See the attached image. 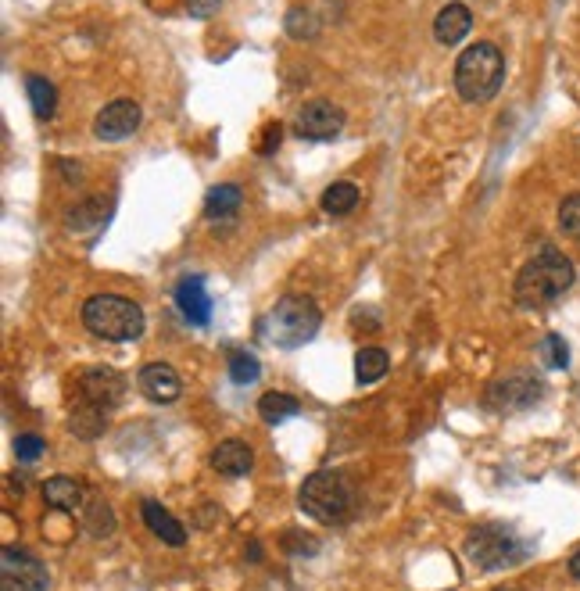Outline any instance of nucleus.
I'll use <instances>...</instances> for the list:
<instances>
[{
    "label": "nucleus",
    "instance_id": "obj_8",
    "mask_svg": "<svg viewBox=\"0 0 580 591\" xmlns=\"http://www.w3.org/2000/svg\"><path fill=\"white\" fill-rule=\"evenodd\" d=\"M51 574L36 556L22 549H4L0 556V591H47Z\"/></svg>",
    "mask_w": 580,
    "mask_h": 591
},
{
    "label": "nucleus",
    "instance_id": "obj_34",
    "mask_svg": "<svg viewBox=\"0 0 580 591\" xmlns=\"http://www.w3.org/2000/svg\"><path fill=\"white\" fill-rule=\"evenodd\" d=\"M248 559H251V563H258V559H262V545H258V541H251V545H248Z\"/></svg>",
    "mask_w": 580,
    "mask_h": 591
},
{
    "label": "nucleus",
    "instance_id": "obj_1",
    "mask_svg": "<svg viewBox=\"0 0 580 591\" xmlns=\"http://www.w3.org/2000/svg\"><path fill=\"white\" fill-rule=\"evenodd\" d=\"M577 280V269L559 248H541L520 269L516 283H512V298L520 309H545L555 298H563Z\"/></svg>",
    "mask_w": 580,
    "mask_h": 591
},
{
    "label": "nucleus",
    "instance_id": "obj_10",
    "mask_svg": "<svg viewBox=\"0 0 580 591\" xmlns=\"http://www.w3.org/2000/svg\"><path fill=\"white\" fill-rule=\"evenodd\" d=\"M344 112L326 97H312L298 108V133L305 140H333L344 129Z\"/></svg>",
    "mask_w": 580,
    "mask_h": 591
},
{
    "label": "nucleus",
    "instance_id": "obj_32",
    "mask_svg": "<svg viewBox=\"0 0 580 591\" xmlns=\"http://www.w3.org/2000/svg\"><path fill=\"white\" fill-rule=\"evenodd\" d=\"M187 8H190V15L205 18V15H212V11L219 8V0H187Z\"/></svg>",
    "mask_w": 580,
    "mask_h": 591
},
{
    "label": "nucleus",
    "instance_id": "obj_22",
    "mask_svg": "<svg viewBox=\"0 0 580 591\" xmlns=\"http://www.w3.org/2000/svg\"><path fill=\"white\" fill-rule=\"evenodd\" d=\"M258 412H262V420L269 423V427H276V423H287L290 416H298L301 405H298V398H290V394L269 391L258 398Z\"/></svg>",
    "mask_w": 580,
    "mask_h": 591
},
{
    "label": "nucleus",
    "instance_id": "obj_31",
    "mask_svg": "<svg viewBox=\"0 0 580 591\" xmlns=\"http://www.w3.org/2000/svg\"><path fill=\"white\" fill-rule=\"evenodd\" d=\"M319 541L316 538H298V534H287V552L294 556H308V552H316Z\"/></svg>",
    "mask_w": 580,
    "mask_h": 591
},
{
    "label": "nucleus",
    "instance_id": "obj_33",
    "mask_svg": "<svg viewBox=\"0 0 580 591\" xmlns=\"http://www.w3.org/2000/svg\"><path fill=\"white\" fill-rule=\"evenodd\" d=\"M570 577H577V581H580V549L570 556Z\"/></svg>",
    "mask_w": 580,
    "mask_h": 591
},
{
    "label": "nucleus",
    "instance_id": "obj_7",
    "mask_svg": "<svg viewBox=\"0 0 580 591\" xmlns=\"http://www.w3.org/2000/svg\"><path fill=\"white\" fill-rule=\"evenodd\" d=\"M545 398V380L520 369V373H509V377L495 380V384L487 387L484 394V405L498 416H512V412H527Z\"/></svg>",
    "mask_w": 580,
    "mask_h": 591
},
{
    "label": "nucleus",
    "instance_id": "obj_35",
    "mask_svg": "<svg viewBox=\"0 0 580 591\" xmlns=\"http://www.w3.org/2000/svg\"><path fill=\"white\" fill-rule=\"evenodd\" d=\"M498 591H512V588H498Z\"/></svg>",
    "mask_w": 580,
    "mask_h": 591
},
{
    "label": "nucleus",
    "instance_id": "obj_6",
    "mask_svg": "<svg viewBox=\"0 0 580 591\" xmlns=\"http://www.w3.org/2000/svg\"><path fill=\"white\" fill-rule=\"evenodd\" d=\"M462 552H466V559L477 570L495 574V570H509V566L527 559V541L512 531V527H505V523H484V527L466 534Z\"/></svg>",
    "mask_w": 580,
    "mask_h": 591
},
{
    "label": "nucleus",
    "instance_id": "obj_13",
    "mask_svg": "<svg viewBox=\"0 0 580 591\" xmlns=\"http://www.w3.org/2000/svg\"><path fill=\"white\" fill-rule=\"evenodd\" d=\"M172 298H176V309H180V316L187 319L190 326L212 323V298H208L201 276H183Z\"/></svg>",
    "mask_w": 580,
    "mask_h": 591
},
{
    "label": "nucleus",
    "instance_id": "obj_18",
    "mask_svg": "<svg viewBox=\"0 0 580 591\" xmlns=\"http://www.w3.org/2000/svg\"><path fill=\"white\" fill-rule=\"evenodd\" d=\"M240 205H244V190L237 183H219V187H212L205 194V219L226 223V219H233L240 212Z\"/></svg>",
    "mask_w": 580,
    "mask_h": 591
},
{
    "label": "nucleus",
    "instance_id": "obj_30",
    "mask_svg": "<svg viewBox=\"0 0 580 591\" xmlns=\"http://www.w3.org/2000/svg\"><path fill=\"white\" fill-rule=\"evenodd\" d=\"M280 140H283V126L280 122H269V126H265L262 144H258V155H273L276 147H280Z\"/></svg>",
    "mask_w": 580,
    "mask_h": 591
},
{
    "label": "nucleus",
    "instance_id": "obj_29",
    "mask_svg": "<svg viewBox=\"0 0 580 591\" xmlns=\"http://www.w3.org/2000/svg\"><path fill=\"white\" fill-rule=\"evenodd\" d=\"M559 226H563V233L580 237V194L563 197V205H559Z\"/></svg>",
    "mask_w": 580,
    "mask_h": 591
},
{
    "label": "nucleus",
    "instance_id": "obj_25",
    "mask_svg": "<svg viewBox=\"0 0 580 591\" xmlns=\"http://www.w3.org/2000/svg\"><path fill=\"white\" fill-rule=\"evenodd\" d=\"M104 219H108V201H101V197H90V201H83V205L72 208L69 230H97Z\"/></svg>",
    "mask_w": 580,
    "mask_h": 591
},
{
    "label": "nucleus",
    "instance_id": "obj_11",
    "mask_svg": "<svg viewBox=\"0 0 580 591\" xmlns=\"http://www.w3.org/2000/svg\"><path fill=\"white\" fill-rule=\"evenodd\" d=\"M140 119H144V115H140V104L129 101V97H119V101L104 104L101 112H97L94 133H97V140L115 144V140L133 137V133L140 129Z\"/></svg>",
    "mask_w": 580,
    "mask_h": 591
},
{
    "label": "nucleus",
    "instance_id": "obj_9",
    "mask_svg": "<svg viewBox=\"0 0 580 591\" xmlns=\"http://www.w3.org/2000/svg\"><path fill=\"white\" fill-rule=\"evenodd\" d=\"M79 398L97 409L111 412L115 405L126 398V377L115 373L111 366H90L79 373Z\"/></svg>",
    "mask_w": 580,
    "mask_h": 591
},
{
    "label": "nucleus",
    "instance_id": "obj_24",
    "mask_svg": "<svg viewBox=\"0 0 580 591\" xmlns=\"http://www.w3.org/2000/svg\"><path fill=\"white\" fill-rule=\"evenodd\" d=\"M83 523H86V531H90V534H97V538H108V534L115 531V513H111V506L104 502V498H86Z\"/></svg>",
    "mask_w": 580,
    "mask_h": 591
},
{
    "label": "nucleus",
    "instance_id": "obj_17",
    "mask_svg": "<svg viewBox=\"0 0 580 591\" xmlns=\"http://www.w3.org/2000/svg\"><path fill=\"white\" fill-rule=\"evenodd\" d=\"M43 502L58 513H76L86 506V488L72 477H51L43 484Z\"/></svg>",
    "mask_w": 580,
    "mask_h": 591
},
{
    "label": "nucleus",
    "instance_id": "obj_20",
    "mask_svg": "<svg viewBox=\"0 0 580 591\" xmlns=\"http://www.w3.org/2000/svg\"><path fill=\"white\" fill-rule=\"evenodd\" d=\"M26 94H29V104H33L36 119H40V122L54 119V112H58V90H54L51 79L29 76L26 79Z\"/></svg>",
    "mask_w": 580,
    "mask_h": 591
},
{
    "label": "nucleus",
    "instance_id": "obj_21",
    "mask_svg": "<svg viewBox=\"0 0 580 591\" xmlns=\"http://www.w3.org/2000/svg\"><path fill=\"white\" fill-rule=\"evenodd\" d=\"M323 212L326 215H348V212H355V205H359V187L351 180H337V183H330V187L323 190Z\"/></svg>",
    "mask_w": 580,
    "mask_h": 591
},
{
    "label": "nucleus",
    "instance_id": "obj_2",
    "mask_svg": "<svg viewBox=\"0 0 580 591\" xmlns=\"http://www.w3.org/2000/svg\"><path fill=\"white\" fill-rule=\"evenodd\" d=\"M505 83V58L495 43H473L455 61V90L462 101L484 104L502 90Z\"/></svg>",
    "mask_w": 580,
    "mask_h": 591
},
{
    "label": "nucleus",
    "instance_id": "obj_15",
    "mask_svg": "<svg viewBox=\"0 0 580 591\" xmlns=\"http://www.w3.org/2000/svg\"><path fill=\"white\" fill-rule=\"evenodd\" d=\"M251 466H255V452L244 441H237V437L222 441L212 452V470L222 473V477H248Z\"/></svg>",
    "mask_w": 580,
    "mask_h": 591
},
{
    "label": "nucleus",
    "instance_id": "obj_26",
    "mask_svg": "<svg viewBox=\"0 0 580 591\" xmlns=\"http://www.w3.org/2000/svg\"><path fill=\"white\" fill-rule=\"evenodd\" d=\"M538 355L548 369H566L570 366V344L563 341L559 334H545L538 344Z\"/></svg>",
    "mask_w": 580,
    "mask_h": 591
},
{
    "label": "nucleus",
    "instance_id": "obj_16",
    "mask_svg": "<svg viewBox=\"0 0 580 591\" xmlns=\"http://www.w3.org/2000/svg\"><path fill=\"white\" fill-rule=\"evenodd\" d=\"M144 523L151 527L154 538H162L165 545H172V549H180L183 541H187V527H183L162 502H154V498H147L144 502Z\"/></svg>",
    "mask_w": 580,
    "mask_h": 591
},
{
    "label": "nucleus",
    "instance_id": "obj_27",
    "mask_svg": "<svg viewBox=\"0 0 580 591\" xmlns=\"http://www.w3.org/2000/svg\"><path fill=\"white\" fill-rule=\"evenodd\" d=\"M258 377H262V366H258L255 355H248V352H233L230 355V380L233 384L248 387V384H255Z\"/></svg>",
    "mask_w": 580,
    "mask_h": 591
},
{
    "label": "nucleus",
    "instance_id": "obj_3",
    "mask_svg": "<svg viewBox=\"0 0 580 591\" xmlns=\"http://www.w3.org/2000/svg\"><path fill=\"white\" fill-rule=\"evenodd\" d=\"M83 326L94 337L126 344L144 334L147 319H144V309H140L133 298H122V294H94V298H86V305H83Z\"/></svg>",
    "mask_w": 580,
    "mask_h": 591
},
{
    "label": "nucleus",
    "instance_id": "obj_28",
    "mask_svg": "<svg viewBox=\"0 0 580 591\" xmlns=\"http://www.w3.org/2000/svg\"><path fill=\"white\" fill-rule=\"evenodd\" d=\"M47 452V441L40 434H18L15 437V455L18 463H36L40 455Z\"/></svg>",
    "mask_w": 580,
    "mask_h": 591
},
{
    "label": "nucleus",
    "instance_id": "obj_4",
    "mask_svg": "<svg viewBox=\"0 0 580 591\" xmlns=\"http://www.w3.org/2000/svg\"><path fill=\"white\" fill-rule=\"evenodd\" d=\"M323 326V312L305 294H287L273 305V312L262 319V334L276 344V348H301L319 334Z\"/></svg>",
    "mask_w": 580,
    "mask_h": 591
},
{
    "label": "nucleus",
    "instance_id": "obj_23",
    "mask_svg": "<svg viewBox=\"0 0 580 591\" xmlns=\"http://www.w3.org/2000/svg\"><path fill=\"white\" fill-rule=\"evenodd\" d=\"M391 369V355L384 348H359L355 355V380L359 384H376Z\"/></svg>",
    "mask_w": 580,
    "mask_h": 591
},
{
    "label": "nucleus",
    "instance_id": "obj_12",
    "mask_svg": "<svg viewBox=\"0 0 580 591\" xmlns=\"http://www.w3.org/2000/svg\"><path fill=\"white\" fill-rule=\"evenodd\" d=\"M137 387L144 391V398H151V402H158V405L176 402V398L183 394L180 373H176L169 362H147V366L137 373Z\"/></svg>",
    "mask_w": 580,
    "mask_h": 591
},
{
    "label": "nucleus",
    "instance_id": "obj_14",
    "mask_svg": "<svg viewBox=\"0 0 580 591\" xmlns=\"http://www.w3.org/2000/svg\"><path fill=\"white\" fill-rule=\"evenodd\" d=\"M470 26H473L470 8L455 0V4H444V8L437 11V18H434V36H437V43H444V47H455L459 40H466Z\"/></svg>",
    "mask_w": 580,
    "mask_h": 591
},
{
    "label": "nucleus",
    "instance_id": "obj_19",
    "mask_svg": "<svg viewBox=\"0 0 580 591\" xmlns=\"http://www.w3.org/2000/svg\"><path fill=\"white\" fill-rule=\"evenodd\" d=\"M69 430L76 437H83V441H94V437H101L108 430V412L90 402H79L69 416Z\"/></svg>",
    "mask_w": 580,
    "mask_h": 591
},
{
    "label": "nucleus",
    "instance_id": "obj_5",
    "mask_svg": "<svg viewBox=\"0 0 580 591\" xmlns=\"http://www.w3.org/2000/svg\"><path fill=\"white\" fill-rule=\"evenodd\" d=\"M298 506L319 523H344L355 509V488L341 470H319L301 484Z\"/></svg>",
    "mask_w": 580,
    "mask_h": 591
}]
</instances>
